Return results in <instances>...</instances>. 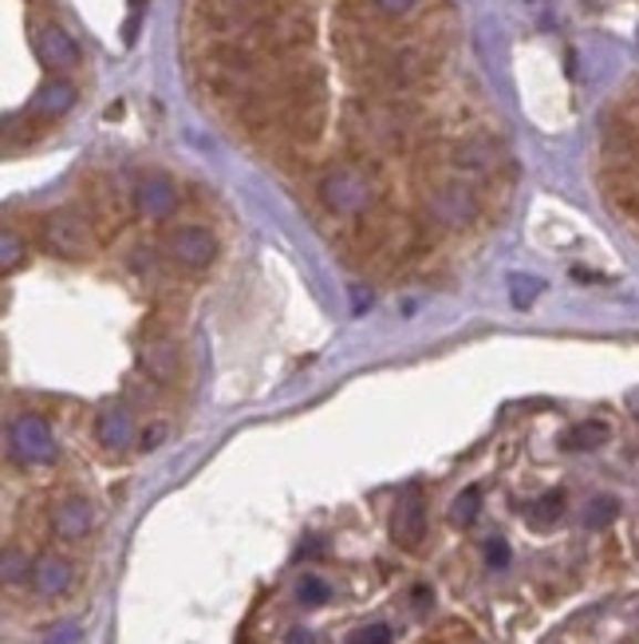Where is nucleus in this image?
Wrapping results in <instances>:
<instances>
[{"label": "nucleus", "instance_id": "nucleus-5", "mask_svg": "<svg viewBox=\"0 0 639 644\" xmlns=\"http://www.w3.org/2000/svg\"><path fill=\"white\" fill-rule=\"evenodd\" d=\"M32 48L52 72H75L80 68V44L55 20H32Z\"/></svg>", "mask_w": 639, "mask_h": 644}, {"label": "nucleus", "instance_id": "nucleus-16", "mask_svg": "<svg viewBox=\"0 0 639 644\" xmlns=\"http://www.w3.org/2000/svg\"><path fill=\"white\" fill-rule=\"evenodd\" d=\"M604 443H608V427L604 423H580L560 439L565 451H596V447H604Z\"/></svg>", "mask_w": 639, "mask_h": 644}, {"label": "nucleus", "instance_id": "nucleus-17", "mask_svg": "<svg viewBox=\"0 0 639 644\" xmlns=\"http://www.w3.org/2000/svg\"><path fill=\"white\" fill-rule=\"evenodd\" d=\"M143 364H146V372H151V376H163V380H171L174 368H178V352H174L171 345H154V348H146Z\"/></svg>", "mask_w": 639, "mask_h": 644}, {"label": "nucleus", "instance_id": "nucleus-3", "mask_svg": "<svg viewBox=\"0 0 639 644\" xmlns=\"http://www.w3.org/2000/svg\"><path fill=\"white\" fill-rule=\"evenodd\" d=\"M9 447L17 454L20 463L28 467H44L55 463V436H52V423L40 416H20L9 423Z\"/></svg>", "mask_w": 639, "mask_h": 644}, {"label": "nucleus", "instance_id": "nucleus-7", "mask_svg": "<svg viewBox=\"0 0 639 644\" xmlns=\"http://www.w3.org/2000/svg\"><path fill=\"white\" fill-rule=\"evenodd\" d=\"M391 534L403 550H419L426 534V507H423V494L419 490H406L403 499L395 507V522H391Z\"/></svg>", "mask_w": 639, "mask_h": 644}, {"label": "nucleus", "instance_id": "nucleus-14", "mask_svg": "<svg viewBox=\"0 0 639 644\" xmlns=\"http://www.w3.org/2000/svg\"><path fill=\"white\" fill-rule=\"evenodd\" d=\"M52 527H55V534L68 538V542H80L91 530V507L83 499H63L60 507L52 510Z\"/></svg>", "mask_w": 639, "mask_h": 644}, {"label": "nucleus", "instance_id": "nucleus-8", "mask_svg": "<svg viewBox=\"0 0 639 644\" xmlns=\"http://www.w3.org/2000/svg\"><path fill=\"white\" fill-rule=\"evenodd\" d=\"M328 123V103H305V108H285V119H280V127L292 143H316L320 131Z\"/></svg>", "mask_w": 639, "mask_h": 644}, {"label": "nucleus", "instance_id": "nucleus-25", "mask_svg": "<svg viewBox=\"0 0 639 644\" xmlns=\"http://www.w3.org/2000/svg\"><path fill=\"white\" fill-rule=\"evenodd\" d=\"M371 4H375L383 17H406V12H411L419 0H371Z\"/></svg>", "mask_w": 639, "mask_h": 644}, {"label": "nucleus", "instance_id": "nucleus-27", "mask_svg": "<svg viewBox=\"0 0 639 644\" xmlns=\"http://www.w3.org/2000/svg\"><path fill=\"white\" fill-rule=\"evenodd\" d=\"M48 644H80V625H75V621H68V625H60L52 636H48Z\"/></svg>", "mask_w": 639, "mask_h": 644}, {"label": "nucleus", "instance_id": "nucleus-9", "mask_svg": "<svg viewBox=\"0 0 639 644\" xmlns=\"http://www.w3.org/2000/svg\"><path fill=\"white\" fill-rule=\"evenodd\" d=\"M135 206L143 209L146 218H166V214H174V209H178V191H174L171 178H163V174H151V178L138 182Z\"/></svg>", "mask_w": 639, "mask_h": 644}, {"label": "nucleus", "instance_id": "nucleus-11", "mask_svg": "<svg viewBox=\"0 0 639 644\" xmlns=\"http://www.w3.org/2000/svg\"><path fill=\"white\" fill-rule=\"evenodd\" d=\"M32 565H37V570H32V590L44 593V597H60V593H68V585H72V577H75V570H72L68 558L44 554V558H37Z\"/></svg>", "mask_w": 639, "mask_h": 644}, {"label": "nucleus", "instance_id": "nucleus-12", "mask_svg": "<svg viewBox=\"0 0 639 644\" xmlns=\"http://www.w3.org/2000/svg\"><path fill=\"white\" fill-rule=\"evenodd\" d=\"M75 100H80L75 83L52 80V83H44V88L37 91V100H32L28 115H32V119H60V115H68V111L75 108Z\"/></svg>", "mask_w": 639, "mask_h": 644}, {"label": "nucleus", "instance_id": "nucleus-30", "mask_svg": "<svg viewBox=\"0 0 639 644\" xmlns=\"http://www.w3.org/2000/svg\"><path fill=\"white\" fill-rule=\"evenodd\" d=\"M138 4H143V0H131V9H138Z\"/></svg>", "mask_w": 639, "mask_h": 644}, {"label": "nucleus", "instance_id": "nucleus-29", "mask_svg": "<svg viewBox=\"0 0 639 644\" xmlns=\"http://www.w3.org/2000/svg\"><path fill=\"white\" fill-rule=\"evenodd\" d=\"M289 644H312V636H308V633H305V628H292Z\"/></svg>", "mask_w": 639, "mask_h": 644}, {"label": "nucleus", "instance_id": "nucleus-6", "mask_svg": "<svg viewBox=\"0 0 639 644\" xmlns=\"http://www.w3.org/2000/svg\"><path fill=\"white\" fill-rule=\"evenodd\" d=\"M426 214L439 226H466V222H474L477 202L470 194V186H462V182H439L426 194Z\"/></svg>", "mask_w": 639, "mask_h": 644}, {"label": "nucleus", "instance_id": "nucleus-4", "mask_svg": "<svg viewBox=\"0 0 639 644\" xmlns=\"http://www.w3.org/2000/svg\"><path fill=\"white\" fill-rule=\"evenodd\" d=\"M166 257H171L178 269H209V262L217 257V237L206 226H178L166 234Z\"/></svg>", "mask_w": 639, "mask_h": 644}, {"label": "nucleus", "instance_id": "nucleus-31", "mask_svg": "<svg viewBox=\"0 0 639 644\" xmlns=\"http://www.w3.org/2000/svg\"><path fill=\"white\" fill-rule=\"evenodd\" d=\"M229 4H249V0H229Z\"/></svg>", "mask_w": 639, "mask_h": 644}, {"label": "nucleus", "instance_id": "nucleus-21", "mask_svg": "<svg viewBox=\"0 0 639 644\" xmlns=\"http://www.w3.org/2000/svg\"><path fill=\"white\" fill-rule=\"evenodd\" d=\"M32 570H37V565H28V558L20 554V550H4V585L32 581Z\"/></svg>", "mask_w": 639, "mask_h": 644}, {"label": "nucleus", "instance_id": "nucleus-1", "mask_svg": "<svg viewBox=\"0 0 639 644\" xmlns=\"http://www.w3.org/2000/svg\"><path fill=\"white\" fill-rule=\"evenodd\" d=\"M95 222L80 209H52L44 222H40V242L52 257H63V262H83L95 249Z\"/></svg>", "mask_w": 639, "mask_h": 644}, {"label": "nucleus", "instance_id": "nucleus-15", "mask_svg": "<svg viewBox=\"0 0 639 644\" xmlns=\"http://www.w3.org/2000/svg\"><path fill=\"white\" fill-rule=\"evenodd\" d=\"M560 514H565V494H560V490H549V494H540V499H533L529 507H525L529 527H537V530L557 527Z\"/></svg>", "mask_w": 639, "mask_h": 644}, {"label": "nucleus", "instance_id": "nucleus-19", "mask_svg": "<svg viewBox=\"0 0 639 644\" xmlns=\"http://www.w3.org/2000/svg\"><path fill=\"white\" fill-rule=\"evenodd\" d=\"M616 514H620V502H616V499H608V494H600V499H592V502H588V510H585V527H592V530H600V527H612V522H616Z\"/></svg>", "mask_w": 639, "mask_h": 644}, {"label": "nucleus", "instance_id": "nucleus-18", "mask_svg": "<svg viewBox=\"0 0 639 644\" xmlns=\"http://www.w3.org/2000/svg\"><path fill=\"white\" fill-rule=\"evenodd\" d=\"M477 510H482V490H477V487L462 490L458 499H454V510H451L454 527H474Z\"/></svg>", "mask_w": 639, "mask_h": 644}, {"label": "nucleus", "instance_id": "nucleus-10", "mask_svg": "<svg viewBox=\"0 0 639 644\" xmlns=\"http://www.w3.org/2000/svg\"><path fill=\"white\" fill-rule=\"evenodd\" d=\"M451 163L454 171L482 178V174H489L497 166V143L494 139H466V143H458L451 151Z\"/></svg>", "mask_w": 639, "mask_h": 644}, {"label": "nucleus", "instance_id": "nucleus-28", "mask_svg": "<svg viewBox=\"0 0 639 644\" xmlns=\"http://www.w3.org/2000/svg\"><path fill=\"white\" fill-rule=\"evenodd\" d=\"M163 439H166V427H163V423H154V427H151V436H146V431H143V439H138V447H143V451H154V447L163 443Z\"/></svg>", "mask_w": 639, "mask_h": 644}, {"label": "nucleus", "instance_id": "nucleus-20", "mask_svg": "<svg viewBox=\"0 0 639 644\" xmlns=\"http://www.w3.org/2000/svg\"><path fill=\"white\" fill-rule=\"evenodd\" d=\"M20 262H24V237H20L17 229H4V234H0V269L12 273Z\"/></svg>", "mask_w": 639, "mask_h": 644}, {"label": "nucleus", "instance_id": "nucleus-22", "mask_svg": "<svg viewBox=\"0 0 639 644\" xmlns=\"http://www.w3.org/2000/svg\"><path fill=\"white\" fill-rule=\"evenodd\" d=\"M297 597H300V605H324V601H328V585L320 577H305L297 585Z\"/></svg>", "mask_w": 639, "mask_h": 644}, {"label": "nucleus", "instance_id": "nucleus-23", "mask_svg": "<svg viewBox=\"0 0 639 644\" xmlns=\"http://www.w3.org/2000/svg\"><path fill=\"white\" fill-rule=\"evenodd\" d=\"M486 562L494 565V570H505V565H509V542H505V538H489Z\"/></svg>", "mask_w": 639, "mask_h": 644}, {"label": "nucleus", "instance_id": "nucleus-26", "mask_svg": "<svg viewBox=\"0 0 639 644\" xmlns=\"http://www.w3.org/2000/svg\"><path fill=\"white\" fill-rule=\"evenodd\" d=\"M537 293H540V282H522V277H514V300L522 305V309L537 297Z\"/></svg>", "mask_w": 639, "mask_h": 644}, {"label": "nucleus", "instance_id": "nucleus-24", "mask_svg": "<svg viewBox=\"0 0 639 644\" xmlns=\"http://www.w3.org/2000/svg\"><path fill=\"white\" fill-rule=\"evenodd\" d=\"M348 644H391V628H388V625H371V628H360V633L351 636Z\"/></svg>", "mask_w": 639, "mask_h": 644}, {"label": "nucleus", "instance_id": "nucleus-2", "mask_svg": "<svg viewBox=\"0 0 639 644\" xmlns=\"http://www.w3.org/2000/svg\"><path fill=\"white\" fill-rule=\"evenodd\" d=\"M320 202L336 214H368L375 202V186L360 166H332L320 178Z\"/></svg>", "mask_w": 639, "mask_h": 644}, {"label": "nucleus", "instance_id": "nucleus-13", "mask_svg": "<svg viewBox=\"0 0 639 644\" xmlns=\"http://www.w3.org/2000/svg\"><path fill=\"white\" fill-rule=\"evenodd\" d=\"M95 431H100V443L107 447V451H123V447L135 439V416H131L126 403H111L100 416V423H95Z\"/></svg>", "mask_w": 639, "mask_h": 644}]
</instances>
